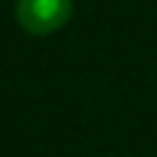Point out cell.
Masks as SVG:
<instances>
[{"label":"cell","mask_w":157,"mask_h":157,"mask_svg":"<svg viewBox=\"0 0 157 157\" xmlns=\"http://www.w3.org/2000/svg\"><path fill=\"white\" fill-rule=\"evenodd\" d=\"M15 17L29 34H52L71 17V0H17Z\"/></svg>","instance_id":"1"}]
</instances>
